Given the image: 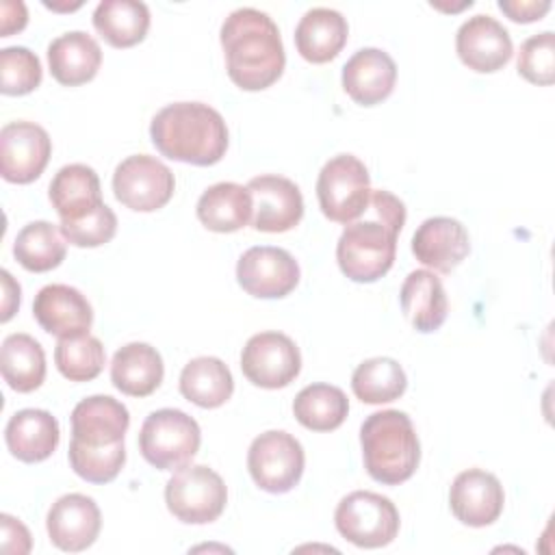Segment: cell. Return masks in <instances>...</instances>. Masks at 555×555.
<instances>
[{
  "instance_id": "1",
  "label": "cell",
  "mask_w": 555,
  "mask_h": 555,
  "mask_svg": "<svg viewBox=\"0 0 555 555\" xmlns=\"http://www.w3.org/2000/svg\"><path fill=\"white\" fill-rule=\"evenodd\" d=\"M221 48L230 80L243 91H262L284 72L286 54L278 24L258 9L241 7L221 24Z\"/></svg>"
},
{
  "instance_id": "2",
  "label": "cell",
  "mask_w": 555,
  "mask_h": 555,
  "mask_svg": "<svg viewBox=\"0 0 555 555\" xmlns=\"http://www.w3.org/2000/svg\"><path fill=\"white\" fill-rule=\"evenodd\" d=\"M375 219L351 221L345 225L336 260L340 271L353 282H375L386 275L395 262L397 236L405 223L403 202L388 191H371Z\"/></svg>"
},
{
  "instance_id": "3",
  "label": "cell",
  "mask_w": 555,
  "mask_h": 555,
  "mask_svg": "<svg viewBox=\"0 0 555 555\" xmlns=\"http://www.w3.org/2000/svg\"><path fill=\"white\" fill-rule=\"evenodd\" d=\"M150 137L163 156L197 167L219 163L228 150V126L204 102L167 104L154 115Z\"/></svg>"
},
{
  "instance_id": "4",
  "label": "cell",
  "mask_w": 555,
  "mask_h": 555,
  "mask_svg": "<svg viewBox=\"0 0 555 555\" xmlns=\"http://www.w3.org/2000/svg\"><path fill=\"white\" fill-rule=\"evenodd\" d=\"M360 444L366 473L384 486H399L418 468L421 442L412 418L401 410L369 414L360 427Z\"/></svg>"
},
{
  "instance_id": "5",
  "label": "cell",
  "mask_w": 555,
  "mask_h": 555,
  "mask_svg": "<svg viewBox=\"0 0 555 555\" xmlns=\"http://www.w3.org/2000/svg\"><path fill=\"white\" fill-rule=\"evenodd\" d=\"M202 442L199 425L193 416L176 408H163L145 416L139 431V451L158 470L186 466Z\"/></svg>"
},
{
  "instance_id": "6",
  "label": "cell",
  "mask_w": 555,
  "mask_h": 555,
  "mask_svg": "<svg viewBox=\"0 0 555 555\" xmlns=\"http://www.w3.org/2000/svg\"><path fill=\"white\" fill-rule=\"evenodd\" d=\"M371 178L364 163L353 154L330 158L317 178L321 212L336 223L356 221L371 202Z\"/></svg>"
},
{
  "instance_id": "7",
  "label": "cell",
  "mask_w": 555,
  "mask_h": 555,
  "mask_svg": "<svg viewBox=\"0 0 555 555\" xmlns=\"http://www.w3.org/2000/svg\"><path fill=\"white\" fill-rule=\"evenodd\" d=\"M334 522L347 542L360 548H379L397 538L401 520L388 496L371 490H356L340 499L334 512Z\"/></svg>"
},
{
  "instance_id": "8",
  "label": "cell",
  "mask_w": 555,
  "mask_h": 555,
  "mask_svg": "<svg viewBox=\"0 0 555 555\" xmlns=\"http://www.w3.org/2000/svg\"><path fill=\"white\" fill-rule=\"evenodd\" d=\"M167 509L186 525L217 520L228 503V488L219 473L204 464L178 468L165 486Z\"/></svg>"
},
{
  "instance_id": "9",
  "label": "cell",
  "mask_w": 555,
  "mask_h": 555,
  "mask_svg": "<svg viewBox=\"0 0 555 555\" xmlns=\"http://www.w3.org/2000/svg\"><path fill=\"white\" fill-rule=\"evenodd\" d=\"M306 466L301 442L282 429H271L254 438L247 451V468L254 483L271 494L291 492Z\"/></svg>"
},
{
  "instance_id": "10",
  "label": "cell",
  "mask_w": 555,
  "mask_h": 555,
  "mask_svg": "<svg viewBox=\"0 0 555 555\" xmlns=\"http://www.w3.org/2000/svg\"><path fill=\"white\" fill-rule=\"evenodd\" d=\"M176 189L171 169L150 154H132L124 158L113 173V193L117 202L137 212H154L163 208Z\"/></svg>"
},
{
  "instance_id": "11",
  "label": "cell",
  "mask_w": 555,
  "mask_h": 555,
  "mask_svg": "<svg viewBox=\"0 0 555 555\" xmlns=\"http://www.w3.org/2000/svg\"><path fill=\"white\" fill-rule=\"evenodd\" d=\"M241 371L254 386L284 388L301 371L299 347L282 332L254 334L243 347Z\"/></svg>"
},
{
  "instance_id": "12",
  "label": "cell",
  "mask_w": 555,
  "mask_h": 555,
  "mask_svg": "<svg viewBox=\"0 0 555 555\" xmlns=\"http://www.w3.org/2000/svg\"><path fill=\"white\" fill-rule=\"evenodd\" d=\"M241 288L258 299L286 297L299 282L297 260L282 247L256 245L243 251L236 262Z\"/></svg>"
},
{
  "instance_id": "13",
  "label": "cell",
  "mask_w": 555,
  "mask_h": 555,
  "mask_svg": "<svg viewBox=\"0 0 555 555\" xmlns=\"http://www.w3.org/2000/svg\"><path fill=\"white\" fill-rule=\"evenodd\" d=\"M52 154L50 134L35 121H9L0 130V173L7 182L37 180Z\"/></svg>"
},
{
  "instance_id": "14",
  "label": "cell",
  "mask_w": 555,
  "mask_h": 555,
  "mask_svg": "<svg viewBox=\"0 0 555 555\" xmlns=\"http://www.w3.org/2000/svg\"><path fill=\"white\" fill-rule=\"evenodd\" d=\"M254 197L251 228L258 232H288L304 217V197L299 186L275 173L256 176L247 182Z\"/></svg>"
},
{
  "instance_id": "15",
  "label": "cell",
  "mask_w": 555,
  "mask_h": 555,
  "mask_svg": "<svg viewBox=\"0 0 555 555\" xmlns=\"http://www.w3.org/2000/svg\"><path fill=\"white\" fill-rule=\"evenodd\" d=\"M455 50L468 69L492 74L509 63L514 43L501 22L490 15H473L457 28Z\"/></svg>"
},
{
  "instance_id": "16",
  "label": "cell",
  "mask_w": 555,
  "mask_h": 555,
  "mask_svg": "<svg viewBox=\"0 0 555 555\" xmlns=\"http://www.w3.org/2000/svg\"><path fill=\"white\" fill-rule=\"evenodd\" d=\"M50 542L67 553L89 548L102 527L98 503L80 492L63 494L56 499L46 518Z\"/></svg>"
},
{
  "instance_id": "17",
  "label": "cell",
  "mask_w": 555,
  "mask_h": 555,
  "mask_svg": "<svg viewBox=\"0 0 555 555\" xmlns=\"http://www.w3.org/2000/svg\"><path fill=\"white\" fill-rule=\"evenodd\" d=\"M505 494L501 481L481 468L462 470L449 490V507L453 516L468 527L492 525L503 512Z\"/></svg>"
},
{
  "instance_id": "18",
  "label": "cell",
  "mask_w": 555,
  "mask_h": 555,
  "mask_svg": "<svg viewBox=\"0 0 555 555\" xmlns=\"http://www.w3.org/2000/svg\"><path fill=\"white\" fill-rule=\"evenodd\" d=\"M128 425L130 414L121 401L108 395H93L72 410V442L91 449L115 447L124 442Z\"/></svg>"
},
{
  "instance_id": "19",
  "label": "cell",
  "mask_w": 555,
  "mask_h": 555,
  "mask_svg": "<svg viewBox=\"0 0 555 555\" xmlns=\"http://www.w3.org/2000/svg\"><path fill=\"white\" fill-rule=\"evenodd\" d=\"M33 314L41 330L56 338L89 334L93 310L87 297L69 284H48L33 301Z\"/></svg>"
},
{
  "instance_id": "20",
  "label": "cell",
  "mask_w": 555,
  "mask_h": 555,
  "mask_svg": "<svg viewBox=\"0 0 555 555\" xmlns=\"http://www.w3.org/2000/svg\"><path fill=\"white\" fill-rule=\"evenodd\" d=\"M470 251V238L462 221L453 217H429L412 236L416 260L438 273H451Z\"/></svg>"
},
{
  "instance_id": "21",
  "label": "cell",
  "mask_w": 555,
  "mask_h": 555,
  "mask_svg": "<svg viewBox=\"0 0 555 555\" xmlns=\"http://www.w3.org/2000/svg\"><path fill=\"white\" fill-rule=\"evenodd\" d=\"M397 80L392 56L379 48H360L343 65V89L362 106H373L386 100Z\"/></svg>"
},
{
  "instance_id": "22",
  "label": "cell",
  "mask_w": 555,
  "mask_h": 555,
  "mask_svg": "<svg viewBox=\"0 0 555 555\" xmlns=\"http://www.w3.org/2000/svg\"><path fill=\"white\" fill-rule=\"evenodd\" d=\"M4 440L13 457L26 464L43 462L48 460L61 440L59 421L48 412L39 408H26L15 412L7 427H4Z\"/></svg>"
},
{
  "instance_id": "23",
  "label": "cell",
  "mask_w": 555,
  "mask_h": 555,
  "mask_svg": "<svg viewBox=\"0 0 555 555\" xmlns=\"http://www.w3.org/2000/svg\"><path fill=\"white\" fill-rule=\"evenodd\" d=\"M48 65L56 82L65 87L85 85L95 78L102 65L100 43L82 30L63 33L48 46Z\"/></svg>"
},
{
  "instance_id": "24",
  "label": "cell",
  "mask_w": 555,
  "mask_h": 555,
  "mask_svg": "<svg viewBox=\"0 0 555 555\" xmlns=\"http://www.w3.org/2000/svg\"><path fill=\"white\" fill-rule=\"evenodd\" d=\"M399 301L405 319L421 334L436 332L447 319V293L440 278L434 271H410L401 284Z\"/></svg>"
},
{
  "instance_id": "25",
  "label": "cell",
  "mask_w": 555,
  "mask_h": 555,
  "mask_svg": "<svg viewBox=\"0 0 555 555\" xmlns=\"http://www.w3.org/2000/svg\"><path fill=\"white\" fill-rule=\"evenodd\" d=\"M349 37L343 13L327 7H314L304 13L295 28L297 52L308 63H327L338 56Z\"/></svg>"
},
{
  "instance_id": "26",
  "label": "cell",
  "mask_w": 555,
  "mask_h": 555,
  "mask_svg": "<svg viewBox=\"0 0 555 555\" xmlns=\"http://www.w3.org/2000/svg\"><path fill=\"white\" fill-rule=\"evenodd\" d=\"M48 195L61 221L82 219L104 204L98 173L82 163L61 167L50 182Z\"/></svg>"
},
{
  "instance_id": "27",
  "label": "cell",
  "mask_w": 555,
  "mask_h": 555,
  "mask_svg": "<svg viewBox=\"0 0 555 555\" xmlns=\"http://www.w3.org/2000/svg\"><path fill=\"white\" fill-rule=\"evenodd\" d=\"M165 375L160 353L147 343H128L115 351L111 362L113 386L128 397L152 395Z\"/></svg>"
},
{
  "instance_id": "28",
  "label": "cell",
  "mask_w": 555,
  "mask_h": 555,
  "mask_svg": "<svg viewBox=\"0 0 555 555\" xmlns=\"http://www.w3.org/2000/svg\"><path fill=\"white\" fill-rule=\"evenodd\" d=\"M195 212L212 232H236L251 221L254 197L243 184L217 182L199 195Z\"/></svg>"
},
{
  "instance_id": "29",
  "label": "cell",
  "mask_w": 555,
  "mask_h": 555,
  "mask_svg": "<svg viewBox=\"0 0 555 555\" xmlns=\"http://www.w3.org/2000/svg\"><path fill=\"white\" fill-rule=\"evenodd\" d=\"M180 392L186 401L212 410L232 397L234 379L223 360L199 356L184 364L180 373Z\"/></svg>"
},
{
  "instance_id": "30",
  "label": "cell",
  "mask_w": 555,
  "mask_h": 555,
  "mask_svg": "<svg viewBox=\"0 0 555 555\" xmlns=\"http://www.w3.org/2000/svg\"><path fill=\"white\" fill-rule=\"evenodd\" d=\"M93 28L113 48H132L145 39L150 9L137 0H104L93 11Z\"/></svg>"
},
{
  "instance_id": "31",
  "label": "cell",
  "mask_w": 555,
  "mask_h": 555,
  "mask_svg": "<svg viewBox=\"0 0 555 555\" xmlns=\"http://www.w3.org/2000/svg\"><path fill=\"white\" fill-rule=\"evenodd\" d=\"M0 371L15 392H33L46 379L43 347L30 334H9L0 349Z\"/></svg>"
},
{
  "instance_id": "32",
  "label": "cell",
  "mask_w": 555,
  "mask_h": 555,
  "mask_svg": "<svg viewBox=\"0 0 555 555\" xmlns=\"http://www.w3.org/2000/svg\"><path fill=\"white\" fill-rule=\"evenodd\" d=\"M349 412L347 395L332 384H310L293 401L295 418L312 431H332L343 425Z\"/></svg>"
},
{
  "instance_id": "33",
  "label": "cell",
  "mask_w": 555,
  "mask_h": 555,
  "mask_svg": "<svg viewBox=\"0 0 555 555\" xmlns=\"http://www.w3.org/2000/svg\"><path fill=\"white\" fill-rule=\"evenodd\" d=\"M408 388L403 366L395 358L377 356L360 362L351 375V390L362 403L379 405L399 399Z\"/></svg>"
},
{
  "instance_id": "34",
  "label": "cell",
  "mask_w": 555,
  "mask_h": 555,
  "mask_svg": "<svg viewBox=\"0 0 555 555\" xmlns=\"http://www.w3.org/2000/svg\"><path fill=\"white\" fill-rule=\"evenodd\" d=\"M65 243L61 230L50 221L26 223L13 243L15 260L33 273H46L56 269L65 260Z\"/></svg>"
},
{
  "instance_id": "35",
  "label": "cell",
  "mask_w": 555,
  "mask_h": 555,
  "mask_svg": "<svg viewBox=\"0 0 555 555\" xmlns=\"http://www.w3.org/2000/svg\"><path fill=\"white\" fill-rule=\"evenodd\" d=\"M54 364L59 373L69 382H91L102 373L106 364V351L100 338L91 334L59 338L54 347Z\"/></svg>"
},
{
  "instance_id": "36",
  "label": "cell",
  "mask_w": 555,
  "mask_h": 555,
  "mask_svg": "<svg viewBox=\"0 0 555 555\" xmlns=\"http://www.w3.org/2000/svg\"><path fill=\"white\" fill-rule=\"evenodd\" d=\"M41 63L24 46L0 50V91L4 95H26L41 85Z\"/></svg>"
},
{
  "instance_id": "37",
  "label": "cell",
  "mask_w": 555,
  "mask_h": 555,
  "mask_svg": "<svg viewBox=\"0 0 555 555\" xmlns=\"http://www.w3.org/2000/svg\"><path fill=\"white\" fill-rule=\"evenodd\" d=\"M69 466L78 477L89 483H108L113 481L126 462V447L124 442L106 449H91L76 442H69Z\"/></svg>"
},
{
  "instance_id": "38",
  "label": "cell",
  "mask_w": 555,
  "mask_h": 555,
  "mask_svg": "<svg viewBox=\"0 0 555 555\" xmlns=\"http://www.w3.org/2000/svg\"><path fill=\"white\" fill-rule=\"evenodd\" d=\"M518 74L540 87H548L555 80V35L553 30H544L538 35H531L522 41L518 61H516Z\"/></svg>"
},
{
  "instance_id": "39",
  "label": "cell",
  "mask_w": 555,
  "mask_h": 555,
  "mask_svg": "<svg viewBox=\"0 0 555 555\" xmlns=\"http://www.w3.org/2000/svg\"><path fill=\"white\" fill-rule=\"evenodd\" d=\"M59 230H61L63 238L69 245H76V247H100V245L108 243L115 236V232H117V217H115V212L106 204H100L93 212H89L82 219L61 221Z\"/></svg>"
},
{
  "instance_id": "40",
  "label": "cell",
  "mask_w": 555,
  "mask_h": 555,
  "mask_svg": "<svg viewBox=\"0 0 555 555\" xmlns=\"http://www.w3.org/2000/svg\"><path fill=\"white\" fill-rule=\"evenodd\" d=\"M499 9L512 20L520 24H529L542 20L551 9L548 0H499Z\"/></svg>"
},
{
  "instance_id": "41",
  "label": "cell",
  "mask_w": 555,
  "mask_h": 555,
  "mask_svg": "<svg viewBox=\"0 0 555 555\" xmlns=\"http://www.w3.org/2000/svg\"><path fill=\"white\" fill-rule=\"evenodd\" d=\"M0 525H2V551L4 553L24 555L30 551V533L22 520H17L9 514H2Z\"/></svg>"
},
{
  "instance_id": "42",
  "label": "cell",
  "mask_w": 555,
  "mask_h": 555,
  "mask_svg": "<svg viewBox=\"0 0 555 555\" xmlns=\"http://www.w3.org/2000/svg\"><path fill=\"white\" fill-rule=\"evenodd\" d=\"M2 35L0 37H9L11 33H15V30H22L24 26H26V22H28V13H26V7H24V2H17V7H15V13H11L13 9H11V2H2Z\"/></svg>"
},
{
  "instance_id": "43",
  "label": "cell",
  "mask_w": 555,
  "mask_h": 555,
  "mask_svg": "<svg viewBox=\"0 0 555 555\" xmlns=\"http://www.w3.org/2000/svg\"><path fill=\"white\" fill-rule=\"evenodd\" d=\"M2 291H4V301H2V321H9L20 308V284L11 278L9 271H2Z\"/></svg>"
}]
</instances>
